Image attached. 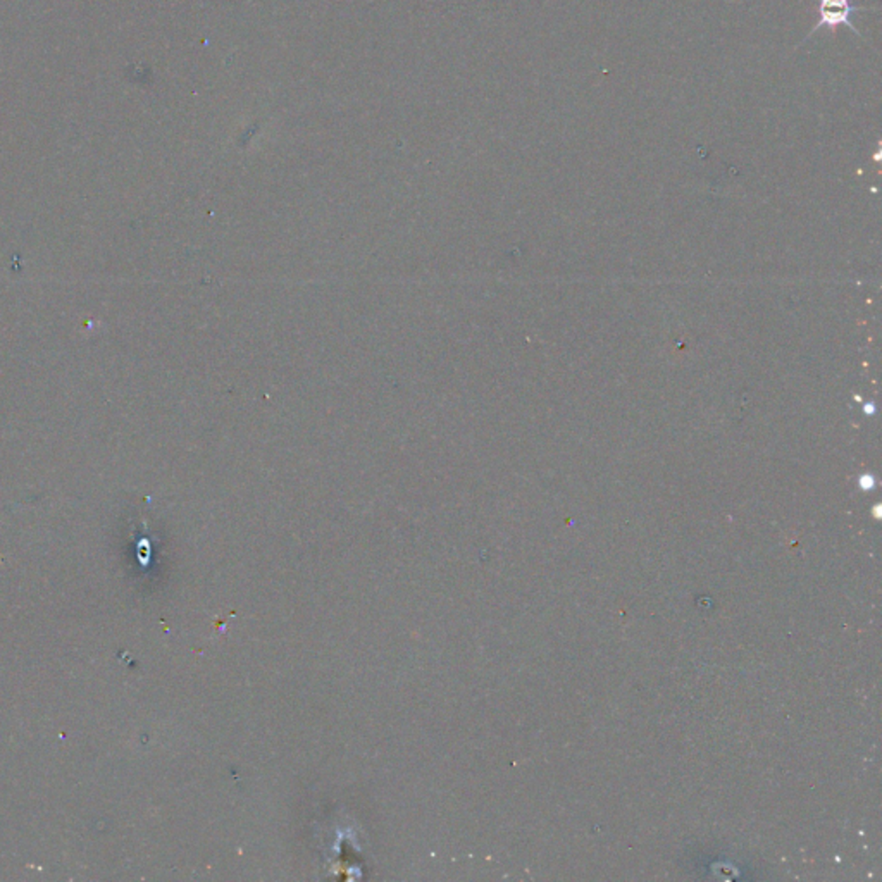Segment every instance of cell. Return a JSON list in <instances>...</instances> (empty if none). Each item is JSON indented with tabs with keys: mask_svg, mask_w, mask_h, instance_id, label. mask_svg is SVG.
Wrapping results in <instances>:
<instances>
[{
	"mask_svg": "<svg viewBox=\"0 0 882 882\" xmlns=\"http://www.w3.org/2000/svg\"><path fill=\"white\" fill-rule=\"evenodd\" d=\"M867 7L853 5L852 0H818V23L815 24L809 37H812L818 30L829 28L835 35L839 26H846L855 35H860L859 30L852 23V16L857 11H865ZM807 37V39H809Z\"/></svg>",
	"mask_w": 882,
	"mask_h": 882,
	"instance_id": "6da1fadb",
	"label": "cell"
}]
</instances>
